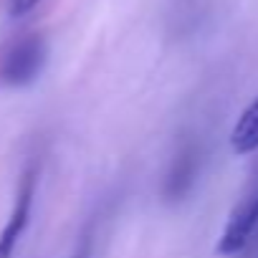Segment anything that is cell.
I'll return each instance as SVG.
<instances>
[{
	"label": "cell",
	"instance_id": "cell-1",
	"mask_svg": "<svg viewBox=\"0 0 258 258\" xmlns=\"http://www.w3.org/2000/svg\"><path fill=\"white\" fill-rule=\"evenodd\" d=\"M46 63V41L41 36H26L16 41L0 58V81L8 86H28L38 79Z\"/></svg>",
	"mask_w": 258,
	"mask_h": 258
},
{
	"label": "cell",
	"instance_id": "cell-2",
	"mask_svg": "<svg viewBox=\"0 0 258 258\" xmlns=\"http://www.w3.org/2000/svg\"><path fill=\"white\" fill-rule=\"evenodd\" d=\"M255 228H258V190L250 192L243 203H238L235 210L230 213V218L225 223V230L218 240V253L220 255L240 253L248 245Z\"/></svg>",
	"mask_w": 258,
	"mask_h": 258
},
{
	"label": "cell",
	"instance_id": "cell-3",
	"mask_svg": "<svg viewBox=\"0 0 258 258\" xmlns=\"http://www.w3.org/2000/svg\"><path fill=\"white\" fill-rule=\"evenodd\" d=\"M33 192H36V170L31 167L23 180H21V187H18V195H16V205H13V213L0 233V258H11L26 225H28V215H31V203H33Z\"/></svg>",
	"mask_w": 258,
	"mask_h": 258
},
{
	"label": "cell",
	"instance_id": "cell-4",
	"mask_svg": "<svg viewBox=\"0 0 258 258\" xmlns=\"http://www.w3.org/2000/svg\"><path fill=\"white\" fill-rule=\"evenodd\" d=\"M195 175H198V150L192 145H187L180 150V155L172 162V170H170L167 182H165V195L170 200L185 198L195 182Z\"/></svg>",
	"mask_w": 258,
	"mask_h": 258
},
{
	"label": "cell",
	"instance_id": "cell-5",
	"mask_svg": "<svg viewBox=\"0 0 258 258\" xmlns=\"http://www.w3.org/2000/svg\"><path fill=\"white\" fill-rule=\"evenodd\" d=\"M230 147L235 155H250L258 150V96L238 116L230 132Z\"/></svg>",
	"mask_w": 258,
	"mask_h": 258
},
{
	"label": "cell",
	"instance_id": "cell-6",
	"mask_svg": "<svg viewBox=\"0 0 258 258\" xmlns=\"http://www.w3.org/2000/svg\"><path fill=\"white\" fill-rule=\"evenodd\" d=\"M36 3H38V0H11V13H13V16H23V13H28Z\"/></svg>",
	"mask_w": 258,
	"mask_h": 258
},
{
	"label": "cell",
	"instance_id": "cell-7",
	"mask_svg": "<svg viewBox=\"0 0 258 258\" xmlns=\"http://www.w3.org/2000/svg\"><path fill=\"white\" fill-rule=\"evenodd\" d=\"M79 258H84V255H79Z\"/></svg>",
	"mask_w": 258,
	"mask_h": 258
}]
</instances>
